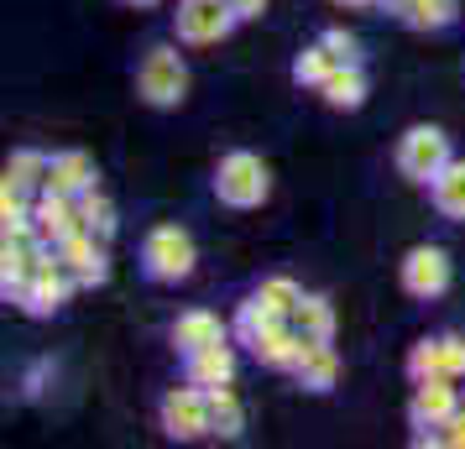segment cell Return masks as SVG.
I'll list each match as a JSON object with an SVG mask.
<instances>
[{
	"mask_svg": "<svg viewBox=\"0 0 465 449\" xmlns=\"http://www.w3.org/2000/svg\"><path fill=\"white\" fill-rule=\"evenodd\" d=\"M241 428H246V413L235 403L231 386H210V434L220 439H241Z\"/></svg>",
	"mask_w": 465,
	"mask_h": 449,
	"instance_id": "21",
	"label": "cell"
},
{
	"mask_svg": "<svg viewBox=\"0 0 465 449\" xmlns=\"http://www.w3.org/2000/svg\"><path fill=\"white\" fill-rule=\"evenodd\" d=\"M398 16L419 32H440V26L455 22V0H402Z\"/></svg>",
	"mask_w": 465,
	"mask_h": 449,
	"instance_id": "22",
	"label": "cell"
},
{
	"mask_svg": "<svg viewBox=\"0 0 465 449\" xmlns=\"http://www.w3.org/2000/svg\"><path fill=\"white\" fill-rule=\"evenodd\" d=\"M303 335H298V324L288 319V324H277V329H267V335H262V340L252 345V356L262 366H272V371H293L298 366V356H303Z\"/></svg>",
	"mask_w": 465,
	"mask_h": 449,
	"instance_id": "14",
	"label": "cell"
},
{
	"mask_svg": "<svg viewBox=\"0 0 465 449\" xmlns=\"http://www.w3.org/2000/svg\"><path fill=\"white\" fill-rule=\"evenodd\" d=\"M74 288H79L74 272H68L64 261H58V251H53V257L37 261V272L26 278V288H22V298H16V303H22L26 314H37V319H43V314H53V308H64Z\"/></svg>",
	"mask_w": 465,
	"mask_h": 449,
	"instance_id": "6",
	"label": "cell"
},
{
	"mask_svg": "<svg viewBox=\"0 0 465 449\" xmlns=\"http://www.w3.org/2000/svg\"><path fill=\"white\" fill-rule=\"evenodd\" d=\"M58 261H64L68 272H74V282L79 288H94V282L110 278V261H105V240L94 236V230H74V236H64L58 246Z\"/></svg>",
	"mask_w": 465,
	"mask_h": 449,
	"instance_id": "9",
	"label": "cell"
},
{
	"mask_svg": "<svg viewBox=\"0 0 465 449\" xmlns=\"http://www.w3.org/2000/svg\"><path fill=\"white\" fill-rule=\"evenodd\" d=\"M47 162L43 151H16L11 162H5V183L11 189H47Z\"/></svg>",
	"mask_w": 465,
	"mask_h": 449,
	"instance_id": "24",
	"label": "cell"
},
{
	"mask_svg": "<svg viewBox=\"0 0 465 449\" xmlns=\"http://www.w3.org/2000/svg\"><path fill=\"white\" fill-rule=\"evenodd\" d=\"M293 376H298L303 392H330V386L340 382L335 345H330V340H309V345H303V356H298V366H293Z\"/></svg>",
	"mask_w": 465,
	"mask_h": 449,
	"instance_id": "12",
	"label": "cell"
},
{
	"mask_svg": "<svg viewBox=\"0 0 465 449\" xmlns=\"http://www.w3.org/2000/svg\"><path fill=\"white\" fill-rule=\"evenodd\" d=\"M293 324L303 340H330L335 335V308L330 298H319V293H303V303L293 308Z\"/></svg>",
	"mask_w": 465,
	"mask_h": 449,
	"instance_id": "20",
	"label": "cell"
},
{
	"mask_svg": "<svg viewBox=\"0 0 465 449\" xmlns=\"http://www.w3.org/2000/svg\"><path fill=\"white\" fill-rule=\"evenodd\" d=\"M214 193H220V204H231V210H262L267 193H272V172H267V162H262L256 151H231V157H220V168H214Z\"/></svg>",
	"mask_w": 465,
	"mask_h": 449,
	"instance_id": "1",
	"label": "cell"
},
{
	"mask_svg": "<svg viewBox=\"0 0 465 449\" xmlns=\"http://www.w3.org/2000/svg\"><path fill=\"white\" fill-rule=\"evenodd\" d=\"M136 94H142L152 110H173V105L189 100V68L178 58V47H168V43L147 47V58L136 68Z\"/></svg>",
	"mask_w": 465,
	"mask_h": 449,
	"instance_id": "2",
	"label": "cell"
},
{
	"mask_svg": "<svg viewBox=\"0 0 465 449\" xmlns=\"http://www.w3.org/2000/svg\"><path fill=\"white\" fill-rule=\"evenodd\" d=\"M277 324H288V319H282V314H277V308L262 298V293H252V298L241 303V314H235V340H241V345H256L267 329H277Z\"/></svg>",
	"mask_w": 465,
	"mask_h": 449,
	"instance_id": "18",
	"label": "cell"
},
{
	"mask_svg": "<svg viewBox=\"0 0 465 449\" xmlns=\"http://www.w3.org/2000/svg\"><path fill=\"white\" fill-rule=\"evenodd\" d=\"M340 5H371V0H340Z\"/></svg>",
	"mask_w": 465,
	"mask_h": 449,
	"instance_id": "31",
	"label": "cell"
},
{
	"mask_svg": "<svg viewBox=\"0 0 465 449\" xmlns=\"http://www.w3.org/2000/svg\"><path fill=\"white\" fill-rule=\"evenodd\" d=\"M241 22L231 11V0H183L178 5V43L189 47H214L231 37V26Z\"/></svg>",
	"mask_w": 465,
	"mask_h": 449,
	"instance_id": "5",
	"label": "cell"
},
{
	"mask_svg": "<svg viewBox=\"0 0 465 449\" xmlns=\"http://www.w3.org/2000/svg\"><path fill=\"white\" fill-rule=\"evenodd\" d=\"M450 168V136L440 126H413L398 142V172L408 183H434Z\"/></svg>",
	"mask_w": 465,
	"mask_h": 449,
	"instance_id": "4",
	"label": "cell"
},
{
	"mask_svg": "<svg viewBox=\"0 0 465 449\" xmlns=\"http://www.w3.org/2000/svg\"><path fill=\"white\" fill-rule=\"evenodd\" d=\"M335 68H340V58H335V53H330L324 43H314V47H303V53H298L293 79H298V84H314V89H324V79H330Z\"/></svg>",
	"mask_w": 465,
	"mask_h": 449,
	"instance_id": "23",
	"label": "cell"
},
{
	"mask_svg": "<svg viewBox=\"0 0 465 449\" xmlns=\"http://www.w3.org/2000/svg\"><path fill=\"white\" fill-rule=\"evenodd\" d=\"M440 361H444V376H455V382H460V376H465V340H460V335H444V340H440Z\"/></svg>",
	"mask_w": 465,
	"mask_h": 449,
	"instance_id": "28",
	"label": "cell"
},
{
	"mask_svg": "<svg viewBox=\"0 0 465 449\" xmlns=\"http://www.w3.org/2000/svg\"><path fill=\"white\" fill-rule=\"evenodd\" d=\"M183 361H189L183 376H189L193 386H231V376H235V350L225 340L204 345V350H189Z\"/></svg>",
	"mask_w": 465,
	"mask_h": 449,
	"instance_id": "13",
	"label": "cell"
},
{
	"mask_svg": "<svg viewBox=\"0 0 465 449\" xmlns=\"http://www.w3.org/2000/svg\"><path fill=\"white\" fill-rule=\"evenodd\" d=\"M319 43L330 47V53H335L340 63H361V47H356V37H351V32H340V26H330V32H324Z\"/></svg>",
	"mask_w": 465,
	"mask_h": 449,
	"instance_id": "29",
	"label": "cell"
},
{
	"mask_svg": "<svg viewBox=\"0 0 465 449\" xmlns=\"http://www.w3.org/2000/svg\"><path fill=\"white\" fill-rule=\"evenodd\" d=\"M324 100L335 110H361L366 105V73H361V63H340L330 79H324Z\"/></svg>",
	"mask_w": 465,
	"mask_h": 449,
	"instance_id": "19",
	"label": "cell"
},
{
	"mask_svg": "<svg viewBox=\"0 0 465 449\" xmlns=\"http://www.w3.org/2000/svg\"><path fill=\"white\" fill-rule=\"evenodd\" d=\"M460 407H465V397H460V386H455V376H429L413 392L408 418H413V428H444Z\"/></svg>",
	"mask_w": 465,
	"mask_h": 449,
	"instance_id": "10",
	"label": "cell"
},
{
	"mask_svg": "<svg viewBox=\"0 0 465 449\" xmlns=\"http://www.w3.org/2000/svg\"><path fill=\"white\" fill-rule=\"evenodd\" d=\"M231 11L241 16V22H256V16L267 11V0H231Z\"/></svg>",
	"mask_w": 465,
	"mask_h": 449,
	"instance_id": "30",
	"label": "cell"
},
{
	"mask_svg": "<svg viewBox=\"0 0 465 449\" xmlns=\"http://www.w3.org/2000/svg\"><path fill=\"white\" fill-rule=\"evenodd\" d=\"M408 376H413V382H429V376H444L440 340H423V345H413V356H408Z\"/></svg>",
	"mask_w": 465,
	"mask_h": 449,
	"instance_id": "27",
	"label": "cell"
},
{
	"mask_svg": "<svg viewBox=\"0 0 465 449\" xmlns=\"http://www.w3.org/2000/svg\"><path fill=\"white\" fill-rule=\"evenodd\" d=\"M163 428L168 439H204L210 434V386H178L163 397Z\"/></svg>",
	"mask_w": 465,
	"mask_h": 449,
	"instance_id": "7",
	"label": "cell"
},
{
	"mask_svg": "<svg viewBox=\"0 0 465 449\" xmlns=\"http://www.w3.org/2000/svg\"><path fill=\"white\" fill-rule=\"evenodd\" d=\"M256 293H262V298L272 303V308L282 314V319H293V308L303 303V288H298L293 278H267L262 288H256Z\"/></svg>",
	"mask_w": 465,
	"mask_h": 449,
	"instance_id": "26",
	"label": "cell"
},
{
	"mask_svg": "<svg viewBox=\"0 0 465 449\" xmlns=\"http://www.w3.org/2000/svg\"><path fill=\"white\" fill-rule=\"evenodd\" d=\"M126 5H157V0H126Z\"/></svg>",
	"mask_w": 465,
	"mask_h": 449,
	"instance_id": "32",
	"label": "cell"
},
{
	"mask_svg": "<svg viewBox=\"0 0 465 449\" xmlns=\"http://www.w3.org/2000/svg\"><path fill=\"white\" fill-rule=\"evenodd\" d=\"M32 220H37V236L53 240V246H58L64 236H74V230H84L79 199H74V193H53V189H43V199L32 204Z\"/></svg>",
	"mask_w": 465,
	"mask_h": 449,
	"instance_id": "11",
	"label": "cell"
},
{
	"mask_svg": "<svg viewBox=\"0 0 465 449\" xmlns=\"http://www.w3.org/2000/svg\"><path fill=\"white\" fill-rule=\"evenodd\" d=\"M387 5H402V0H387Z\"/></svg>",
	"mask_w": 465,
	"mask_h": 449,
	"instance_id": "33",
	"label": "cell"
},
{
	"mask_svg": "<svg viewBox=\"0 0 465 449\" xmlns=\"http://www.w3.org/2000/svg\"><path fill=\"white\" fill-rule=\"evenodd\" d=\"M444 288H450V257H444L440 246H413L402 257V293L429 303V298H440Z\"/></svg>",
	"mask_w": 465,
	"mask_h": 449,
	"instance_id": "8",
	"label": "cell"
},
{
	"mask_svg": "<svg viewBox=\"0 0 465 449\" xmlns=\"http://www.w3.org/2000/svg\"><path fill=\"white\" fill-rule=\"evenodd\" d=\"M225 340V324L214 319L210 308H189V314H178V324H173V345L189 356V350H204V345Z\"/></svg>",
	"mask_w": 465,
	"mask_h": 449,
	"instance_id": "16",
	"label": "cell"
},
{
	"mask_svg": "<svg viewBox=\"0 0 465 449\" xmlns=\"http://www.w3.org/2000/svg\"><path fill=\"white\" fill-rule=\"evenodd\" d=\"M193 261H199V251H193V236L183 225H157L142 240V267L152 282H183L193 272Z\"/></svg>",
	"mask_w": 465,
	"mask_h": 449,
	"instance_id": "3",
	"label": "cell"
},
{
	"mask_svg": "<svg viewBox=\"0 0 465 449\" xmlns=\"http://www.w3.org/2000/svg\"><path fill=\"white\" fill-rule=\"evenodd\" d=\"M47 189L53 193H79L94 189V157L89 151H58L53 162H47Z\"/></svg>",
	"mask_w": 465,
	"mask_h": 449,
	"instance_id": "15",
	"label": "cell"
},
{
	"mask_svg": "<svg viewBox=\"0 0 465 449\" xmlns=\"http://www.w3.org/2000/svg\"><path fill=\"white\" fill-rule=\"evenodd\" d=\"M79 220H84V230H94L100 240L115 236V204H110L105 193H94V189L79 193Z\"/></svg>",
	"mask_w": 465,
	"mask_h": 449,
	"instance_id": "25",
	"label": "cell"
},
{
	"mask_svg": "<svg viewBox=\"0 0 465 449\" xmlns=\"http://www.w3.org/2000/svg\"><path fill=\"white\" fill-rule=\"evenodd\" d=\"M429 193H434V210L444 220H465V162L460 157H450V168L429 183Z\"/></svg>",
	"mask_w": 465,
	"mask_h": 449,
	"instance_id": "17",
	"label": "cell"
}]
</instances>
